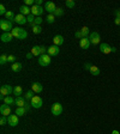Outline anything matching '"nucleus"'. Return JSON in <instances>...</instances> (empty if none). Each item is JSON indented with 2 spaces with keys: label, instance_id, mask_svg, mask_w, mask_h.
<instances>
[{
  "label": "nucleus",
  "instance_id": "26",
  "mask_svg": "<svg viewBox=\"0 0 120 134\" xmlns=\"http://www.w3.org/2000/svg\"><path fill=\"white\" fill-rule=\"evenodd\" d=\"M27 37H28V31L25 30V29L20 28V32H19V37H18V38L19 40H25Z\"/></svg>",
  "mask_w": 120,
  "mask_h": 134
},
{
  "label": "nucleus",
  "instance_id": "13",
  "mask_svg": "<svg viewBox=\"0 0 120 134\" xmlns=\"http://www.w3.org/2000/svg\"><path fill=\"white\" fill-rule=\"evenodd\" d=\"M13 22H16L17 24H19V25H24L25 23L28 22V19H27V17L23 16V14H16V17H14V19Z\"/></svg>",
  "mask_w": 120,
  "mask_h": 134
},
{
  "label": "nucleus",
  "instance_id": "6",
  "mask_svg": "<svg viewBox=\"0 0 120 134\" xmlns=\"http://www.w3.org/2000/svg\"><path fill=\"white\" fill-rule=\"evenodd\" d=\"M43 105V100L40 96H34L33 99H31V107L35 109H40L41 107Z\"/></svg>",
  "mask_w": 120,
  "mask_h": 134
},
{
  "label": "nucleus",
  "instance_id": "29",
  "mask_svg": "<svg viewBox=\"0 0 120 134\" xmlns=\"http://www.w3.org/2000/svg\"><path fill=\"white\" fill-rule=\"evenodd\" d=\"M25 113H27V109L25 108H17L16 109V115H18V116H24Z\"/></svg>",
  "mask_w": 120,
  "mask_h": 134
},
{
  "label": "nucleus",
  "instance_id": "27",
  "mask_svg": "<svg viewBox=\"0 0 120 134\" xmlns=\"http://www.w3.org/2000/svg\"><path fill=\"white\" fill-rule=\"evenodd\" d=\"M33 32L35 34V35H39V34L42 32V28H41V25H34L33 26Z\"/></svg>",
  "mask_w": 120,
  "mask_h": 134
},
{
  "label": "nucleus",
  "instance_id": "48",
  "mask_svg": "<svg viewBox=\"0 0 120 134\" xmlns=\"http://www.w3.org/2000/svg\"><path fill=\"white\" fill-rule=\"evenodd\" d=\"M112 134H120V133H119V131H117V129H114V131L112 132Z\"/></svg>",
  "mask_w": 120,
  "mask_h": 134
},
{
  "label": "nucleus",
  "instance_id": "16",
  "mask_svg": "<svg viewBox=\"0 0 120 134\" xmlns=\"http://www.w3.org/2000/svg\"><path fill=\"white\" fill-rule=\"evenodd\" d=\"M19 12H20V14L28 17L31 14V7H29V6H27V5H22L19 7Z\"/></svg>",
  "mask_w": 120,
  "mask_h": 134
},
{
  "label": "nucleus",
  "instance_id": "42",
  "mask_svg": "<svg viewBox=\"0 0 120 134\" xmlns=\"http://www.w3.org/2000/svg\"><path fill=\"white\" fill-rule=\"evenodd\" d=\"M6 8H5V6L4 5H0V14H1V16H3V14H6Z\"/></svg>",
  "mask_w": 120,
  "mask_h": 134
},
{
  "label": "nucleus",
  "instance_id": "20",
  "mask_svg": "<svg viewBox=\"0 0 120 134\" xmlns=\"http://www.w3.org/2000/svg\"><path fill=\"white\" fill-rule=\"evenodd\" d=\"M22 64L20 62H14V64H12V66H11V70L13 71V72H19L20 70H22Z\"/></svg>",
  "mask_w": 120,
  "mask_h": 134
},
{
  "label": "nucleus",
  "instance_id": "24",
  "mask_svg": "<svg viewBox=\"0 0 120 134\" xmlns=\"http://www.w3.org/2000/svg\"><path fill=\"white\" fill-rule=\"evenodd\" d=\"M19 32H20V28H18V26L12 29L11 34H12V36H13V38H18L19 37Z\"/></svg>",
  "mask_w": 120,
  "mask_h": 134
},
{
  "label": "nucleus",
  "instance_id": "23",
  "mask_svg": "<svg viewBox=\"0 0 120 134\" xmlns=\"http://www.w3.org/2000/svg\"><path fill=\"white\" fill-rule=\"evenodd\" d=\"M31 53H33L34 56H41V53H40V46H34L31 48Z\"/></svg>",
  "mask_w": 120,
  "mask_h": 134
},
{
  "label": "nucleus",
  "instance_id": "35",
  "mask_svg": "<svg viewBox=\"0 0 120 134\" xmlns=\"http://www.w3.org/2000/svg\"><path fill=\"white\" fill-rule=\"evenodd\" d=\"M46 20H47V23L52 24V23H54V20H55V16H54V14H48V16L46 17Z\"/></svg>",
  "mask_w": 120,
  "mask_h": 134
},
{
  "label": "nucleus",
  "instance_id": "12",
  "mask_svg": "<svg viewBox=\"0 0 120 134\" xmlns=\"http://www.w3.org/2000/svg\"><path fill=\"white\" fill-rule=\"evenodd\" d=\"M18 115H10L7 117L8 119V125L11 126V127H16L18 123H19V119H18Z\"/></svg>",
  "mask_w": 120,
  "mask_h": 134
},
{
  "label": "nucleus",
  "instance_id": "31",
  "mask_svg": "<svg viewBox=\"0 0 120 134\" xmlns=\"http://www.w3.org/2000/svg\"><path fill=\"white\" fill-rule=\"evenodd\" d=\"M81 31H82V34H83V36L84 37H88L90 35V31H89V28H88V26H83V28L81 29Z\"/></svg>",
  "mask_w": 120,
  "mask_h": 134
},
{
  "label": "nucleus",
  "instance_id": "40",
  "mask_svg": "<svg viewBox=\"0 0 120 134\" xmlns=\"http://www.w3.org/2000/svg\"><path fill=\"white\" fill-rule=\"evenodd\" d=\"M7 59H8V62H12V64H14V62H16V56H14V55H8Z\"/></svg>",
  "mask_w": 120,
  "mask_h": 134
},
{
  "label": "nucleus",
  "instance_id": "8",
  "mask_svg": "<svg viewBox=\"0 0 120 134\" xmlns=\"http://www.w3.org/2000/svg\"><path fill=\"white\" fill-rule=\"evenodd\" d=\"M14 104L17 105V108H24L27 105V98L23 97V96H19V97L14 98Z\"/></svg>",
  "mask_w": 120,
  "mask_h": 134
},
{
  "label": "nucleus",
  "instance_id": "44",
  "mask_svg": "<svg viewBox=\"0 0 120 134\" xmlns=\"http://www.w3.org/2000/svg\"><path fill=\"white\" fill-rule=\"evenodd\" d=\"M115 18H120V10H117V11H115Z\"/></svg>",
  "mask_w": 120,
  "mask_h": 134
},
{
  "label": "nucleus",
  "instance_id": "41",
  "mask_svg": "<svg viewBox=\"0 0 120 134\" xmlns=\"http://www.w3.org/2000/svg\"><path fill=\"white\" fill-rule=\"evenodd\" d=\"M42 20H43V19H42L41 17H36V18H35V22H34V23H35L36 25H41Z\"/></svg>",
  "mask_w": 120,
  "mask_h": 134
},
{
  "label": "nucleus",
  "instance_id": "19",
  "mask_svg": "<svg viewBox=\"0 0 120 134\" xmlns=\"http://www.w3.org/2000/svg\"><path fill=\"white\" fill-rule=\"evenodd\" d=\"M53 42H54V46H61L62 43H64V37L61 36V35H55L53 38Z\"/></svg>",
  "mask_w": 120,
  "mask_h": 134
},
{
  "label": "nucleus",
  "instance_id": "2",
  "mask_svg": "<svg viewBox=\"0 0 120 134\" xmlns=\"http://www.w3.org/2000/svg\"><path fill=\"white\" fill-rule=\"evenodd\" d=\"M62 105L60 103H54L52 104V107H50V113H52V115H54V116H59V115L62 114Z\"/></svg>",
  "mask_w": 120,
  "mask_h": 134
},
{
  "label": "nucleus",
  "instance_id": "38",
  "mask_svg": "<svg viewBox=\"0 0 120 134\" xmlns=\"http://www.w3.org/2000/svg\"><path fill=\"white\" fill-rule=\"evenodd\" d=\"M75 36L77 37V38H79V40H82V38H84V36H83V34H82V31L81 30H77L75 32Z\"/></svg>",
  "mask_w": 120,
  "mask_h": 134
},
{
  "label": "nucleus",
  "instance_id": "34",
  "mask_svg": "<svg viewBox=\"0 0 120 134\" xmlns=\"http://www.w3.org/2000/svg\"><path fill=\"white\" fill-rule=\"evenodd\" d=\"M65 5H66V7H69V8H73L76 5V3L73 0H66V1H65Z\"/></svg>",
  "mask_w": 120,
  "mask_h": 134
},
{
  "label": "nucleus",
  "instance_id": "4",
  "mask_svg": "<svg viewBox=\"0 0 120 134\" xmlns=\"http://www.w3.org/2000/svg\"><path fill=\"white\" fill-rule=\"evenodd\" d=\"M50 58L52 56H49L48 54H43V55H41L39 58V65L42 67H47L48 65L50 64Z\"/></svg>",
  "mask_w": 120,
  "mask_h": 134
},
{
  "label": "nucleus",
  "instance_id": "46",
  "mask_svg": "<svg viewBox=\"0 0 120 134\" xmlns=\"http://www.w3.org/2000/svg\"><path fill=\"white\" fill-rule=\"evenodd\" d=\"M33 53H31V52H30V53H27V59H31V58H33Z\"/></svg>",
  "mask_w": 120,
  "mask_h": 134
},
{
  "label": "nucleus",
  "instance_id": "10",
  "mask_svg": "<svg viewBox=\"0 0 120 134\" xmlns=\"http://www.w3.org/2000/svg\"><path fill=\"white\" fill-rule=\"evenodd\" d=\"M45 10L49 14H54V12H55V10H56V6H55V4L52 3V1H47L45 5Z\"/></svg>",
  "mask_w": 120,
  "mask_h": 134
},
{
  "label": "nucleus",
  "instance_id": "11",
  "mask_svg": "<svg viewBox=\"0 0 120 134\" xmlns=\"http://www.w3.org/2000/svg\"><path fill=\"white\" fill-rule=\"evenodd\" d=\"M0 114H1V116H10L11 115V108H10V105H7V104H3V105L0 107Z\"/></svg>",
  "mask_w": 120,
  "mask_h": 134
},
{
  "label": "nucleus",
  "instance_id": "18",
  "mask_svg": "<svg viewBox=\"0 0 120 134\" xmlns=\"http://www.w3.org/2000/svg\"><path fill=\"white\" fill-rule=\"evenodd\" d=\"M0 38H1V41L3 42H11L12 38H13V36H12L11 32H3V35L0 36Z\"/></svg>",
  "mask_w": 120,
  "mask_h": 134
},
{
  "label": "nucleus",
  "instance_id": "43",
  "mask_svg": "<svg viewBox=\"0 0 120 134\" xmlns=\"http://www.w3.org/2000/svg\"><path fill=\"white\" fill-rule=\"evenodd\" d=\"M90 67H91V64H89V62H85V64H84V70L89 71V70H90Z\"/></svg>",
  "mask_w": 120,
  "mask_h": 134
},
{
  "label": "nucleus",
  "instance_id": "1",
  "mask_svg": "<svg viewBox=\"0 0 120 134\" xmlns=\"http://www.w3.org/2000/svg\"><path fill=\"white\" fill-rule=\"evenodd\" d=\"M0 29L4 31V32H11L12 29H13V25L12 22L7 19H1L0 20Z\"/></svg>",
  "mask_w": 120,
  "mask_h": 134
},
{
  "label": "nucleus",
  "instance_id": "39",
  "mask_svg": "<svg viewBox=\"0 0 120 134\" xmlns=\"http://www.w3.org/2000/svg\"><path fill=\"white\" fill-rule=\"evenodd\" d=\"M24 5L31 6V7H33V6L35 5V1H34V0H24Z\"/></svg>",
  "mask_w": 120,
  "mask_h": 134
},
{
  "label": "nucleus",
  "instance_id": "33",
  "mask_svg": "<svg viewBox=\"0 0 120 134\" xmlns=\"http://www.w3.org/2000/svg\"><path fill=\"white\" fill-rule=\"evenodd\" d=\"M62 14H64V10H62L61 7H56L55 12H54V16L55 17H61Z\"/></svg>",
  "mask_w": 120,
  "mask_h": 134
},
{
  "label": "nucleus",
  "instance_id": "15",
  "mask_svg": "<svg viewBox=\"0 0 120 134\" xmlns=\"http://www.w3.org/2000/svg\"><path fill=\"white\" fill-rule=\"evenodd\" d=\"M90 40L88 38V37H84V38L79 40V47L82 48V49H88V48L90 47Z\"/></svg>",
  "mask_w": 120,
  "mask_h": 134
},
{
  "label": "nucleus",
  "instance_id": "45",
  "mask_svg": "<svg viewBox=\"0 0 120 134\" xmlns=\"http://www.w3.org/2000/svg\"><path fill=\"white\" fill-rule=\"evenodd\" d=\"M41 4H42V0H36L35 1V5H37V6H41Z\"/></svg>",
  "mask_w": 120,
  "mask_h": 134
},
{
  "label": "nucleus",
  "instance_id": "17",
  "mask_svg": "<svg viewBox=\"0 0 120 134\" xmlns=\"http://www.w3.org/2000/svg\"><path fill=\"white\" fill-rule=\"evenodd\" d=\"M31 90H33L35 93H40V92H42L43 87H42L41 83H33L31 84Z\"/></svg>",
  "mask_w": 120,
  "mask_h": 134
},
{
  "label": "nucleus",
  "instance_id": "25",
  "mask_svg": "<svg viewBox=\"0 0 120 134\" xmlns=\"http://www.w3.org/2000/svg\"><path fill=\"white\" fill-rule=\"evenodd\" d=\"M5 17H6V19H7V20H10V22H13L16 14H14L12 11H7V12H6V14H5Z\"/></svg>",
  "mask_w": 120,
  "mask_h": 134
},
{
  "label": "nucleus",
  "instance_id": "14",
  "mask_svg": "<svg viewBox=\"0 0 120 134\" xmlns=\"http://www.w3.org/2000/svg\"><path fill=\"white\" fill-rule=\"evenodd\" d=\"M59 52H60V49H59L58 46H50V47H48V52L47 54L49 56H56L59 54Z\"/></svg>",
  "mask_w": 120,
  "mask_h": 134
},
{
  "label": "nucleus",
  "instance_id": "37",
  "mask_svg": "<svg viewBox=\"0 0 120 134\" xmlns=\"http://www.w3.org/2000/svg\"><path fill=\"white\" fill-rule=\"evenodd\" d=\"M35 18H36V17L33 16V14H30V16L27 17V19H28V23H29V24H33V23L35 22Z\"/></svg>",
  "mask_w": 120,
  "mask_h": 134
},
{
  "label": "nucleus",
  "instance_id": "9",
  "mask_svg": "<svg viewBox=\"0 0 120 134\" xmlns=\"http://www.w3.org/2000/svg\"><path fill=\"white\" fill-rule=\"evenodd\" d=\"M43 11H45V8L41 7V6L34 5L33 7H31V14L35 17H41V14L43 13Z\"/></svg>",
  "mask_w": 120,
  "mask_h": 134
},
{
  "label": "nucleus",
  "instance_id": "49",
  "mask_svg": "<svg viewBox=\"0 0 120 134\" xmlns=\"http://www.w3.org/2000/svg\"><path fill=\"white\" fill-rule=\"evenodd\" d=\"M24 108H25V109H27V111H29V109H30V107H29V104H27V105H25V107H24Z\"/></svg>",
  "mask_w": 120,
  "mask_h": 134
},
{
  "label": "nucleus",
  "instance_id": "5",
  "mask_svg": "<svg viewBox=\"0 0 120 134\" xmlns=\"http://www.w3.org/2000/svg\"><path fill=\"white\" fill-rule=\"evenodd\" d=\"M89 40H90V43L94 46H97L98 43L101 42V36L100 34L96 32V31H94V32H91L89 35Z\"/></svg>",
  "mask_w": 120,
  "mask_h": 134
},
{
  "label": "nucleus",
  "instance_id": "30",
  "mask_svg": "<svg viewBox=\"0 0 120 134\" xmlns=\"http://www.w3.org/2000/svg\"><path fill=\"white\" fill-rule=\"evenodd\" d=\"M7 56H8V55H5V54H1V56H0V65H1V66H4L5 64H7V62H8Z\"/></svg>",
  "mask_w": 120,
  "mask_h": 134
},
{
  "label": "nucleus",
  "instance_id": "21",
  "mask_svg": "<svg viewBox=\"0 0 120 134\" xmlns=\"http://www.w3.org/2000/svg\"><path fill=\"white\" fill-rule=\"evenodd\" d=\"M89 72L91 73L92 75H100V70H98V67L97 66H95V65H91V67H90V70H89Z\"/></svg>",
  "mask_w": 120,
  "mask_h": 134
},
{
  "label": "nucleus",
  "instance_id": "7",
  "mask_svg": "<svg viewBox=\"0 0 120 134\" xmlns=\"http://www.w3.org/2000/svg\"><path fill=\"white\" fill-rule=\"evenodd\" d=\"M11 93H13V89H12L11 85H3V86H1V89H0V95L1 96L7 97V96H10Z\"/></svg>",
  "mask_w": 120,
  "mask_h": 134
},
{
  "label": "nucleus",
  "instance_id": "28",
  "mask_svg": "<svg viewBox=\"0 0 120 134\" xmlns=\"http://www.w3.org/2000/svg\"><path fill=\"white\" fill-rule=\"evenodd\" d=\"M4 103L7 104V105H12V104L14 103V98H12L11 96H7V97H5V99H4Z\"/></svg>",
  "mask_w": 120,
  "mask_h": 134
},
{
  "label": "nucleus",
  "instance_id": "22",
  "mask_svg": "<svg viewBox=\"0 0 120 134\" xmlns=\"http://www.w3.org/2000/svg\"><path fill=\"white\" fill-rule=\"evenodd\" d=\"M22 93H23V89H22V86H14L13 87V95L16 96V97H19V96H22Z\"/></svg>",
  "mask_w": 120,
  "mask_h": 134
},
{
  "label": "nucleus",
  "instance_id": "36",
  "mask_svg": "<svg viewBox=\"0 0 120 134\" xmlns=\"http://www.w3.org/2000/svg\"><path fill=\"white\" fill-rule=\"evenodd\" d=\"M6 123H8L7 116H1V119H0V125H1V126H5Z\"/></svg>",
  "mask_w": 120,
  "mask_h": 134
},
{
  "label": "nucleus",
  "instance_id": "3",
  "mask_svg": "<svg viewBox=\"0 0 120 134\" xmlns=\"http://www.w3.org/2000/svg\"><path fill=\"white\" fill-rule=\"evenodd\" d=\"M100 52L103 54H111L112 52L113 53L117 52V49L114 47H111L108 43H102V44H100Z\"/></svg>",
  "mask_w": 120,
  "mask_h": 134
},
{
  "label": "nucleus",
  "instance_id": "47",
  "mask_svg": "<svg viewBox=\"0 0 120 134\" xmlns=\"http://www.w3.org/2000/svg\"><path fill=\"white\" fill-rule=\"evenodd\" d=\"M114 23H115L117 25H120V18H115V19H114Z\"/></svg>",
  "mask_w": 120,
  "mask_h": 134
},
{
  "label": "nucleus",
  "instance_id": "32",
  "mask_svg": "<svg viewBox=\"0 0 120 134\" xmlns=\"http://www.w3.org/2000/svg\"><path fill=\"white\" fill-rule=\"evenodd\" d=\"M34 96H35V92H34L33 90H30V91H27V92H25V96H24V97L27 98V99H30L31 100Z\"/></svg>",
  "mask_w": 120,
  "mask_h": 134
}]
</instances>
